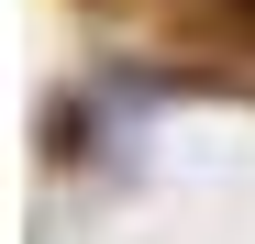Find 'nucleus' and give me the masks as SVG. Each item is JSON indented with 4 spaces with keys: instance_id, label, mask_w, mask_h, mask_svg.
Wrapping results in <instances>:
<instances>
[{
    "instance_id": "f257e3e1",
    "label": "nucleus",
    "mask_w": 255,
    "mask_h": 244,
    "mask_svg": "<svg viewBox=\"0 0 255 244\" xmlns=\"http://www.w3.org/2000/svg\"><path fill=\"white\" fill-rule=\"evenodd\" d=\"M211 22H222V33H244V45H255V0H211Z\"/></svg>"
}]
</instances>
